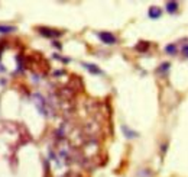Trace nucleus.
I'll return each instance as SVG.
<instances>
[{
  "instance_id": "obj_6",
  "label": "nucleus",
  "mask_w": 188,
  "mask_h": 177,
  "mask_svg": "<svg viewBox=\"0 0 188 177\" xmlns=\"http://www.w3.org/2000/svg\"><path fill=\"white\" fill-rule=\"evenodd\" d=\"M177 9H178V3H177V2H168V3H166V10H168L169 13L177 12Z\"/></svg>"
},
{
  "instance_id": "obj_7",
  "label": "nucleus",
  "mask_w": 188,
  "mask_h": 177,
  "mask_svg": "<svg viewBox=\"0 0 188 177\" xmlns=\"http://www.w3.org/2000/svg\"><path fill=\"white\" fill-rule=\"evenodd\" d=\"M148 48H149V42H146V41H140L136 45V50L139 51V52H145V51H148Z\"/></svg>"
},
{
  "instance_id": "obj_2",
  "label": "nucleus",
  "mask_w": 188,
  "mask_h": 177,
  "mask_svg": "<svg viewBox=\"0 0 188 177\" xmlns=\"http://www.w3.org/2000/svg\"><path fill=\"white\" fill-rule=\"evenodd\" d=\"M38 31H39V34L46 36V38H58L62 35V32L55 31V29H49V28H38Z\"/></svg>"
},
{
  "instance_id": "obj_9",
  "label": "nucleus",
  "mask_w": 188,
  "mask_h": 177,
  "mask_svg": "<svg viewBox=\"0 0 188 177\" xmlns=\"http://www.w3.org/2000/svg\"><path fill=\"white\" fill-rule=\"evenodd\" d=\"M122 129H123V132H124V135H126L127 138H135V136H138V134H136L135 131H130L129 128L124 127V125L122 127Z\"/></svg>"
},
{
  "instance_id": "obj_1",
  "label": "nucleus",
  "mask_w": 188,
  "mask_h": 177,
  "mask_svg": "<svg viewBox=\"0 0 188 177\" xmlns=\"http://www.w3.org/2000/svg\"><path fill=\"white\" fill-rule=\"evenodd\" d=\"M33 102H35L36 108L39 109V112L42 115H48L46 113V103H45V100H43V97L41 94H33Z\"/></svg>"
},
{
  "instance_id": "obj_10",
  "label": "nucleus",
  "mask_w": 188,
  "mask_h": 177,
  "mask_svg": "<svg viewBox=\"0 0 188 177\" xmlns=\"http://www.w3.org/2000/svg\"><path fill=\"white\" fill-rule=\"evenodd\" d=\"M165 51H166L168 54H175L177 48H175V45H174V44H169V45H166V47H165Z\"/></svg>"
},
{
  "instance_id": "obj_4",
  "label": "nucleus",
  "mask_w": 188,
  "mask_h": 177,
  "mask_svg": "<svg viewBox=\"0 0 188 177\" xmlns=\"http://www.w3.org/2000/svg\"><path fill=\"white\" fill-rule=\"evenodd\" d=\"M148 15H149L151 19H158V17H161V15H162V10L158 8V6H151L149 10H148Z\"/></svg>"
},
{
  "instance_id": "obj_5",
  "label": "nucleus",
  "mask_w": 188,
  "mask_h": 177,
  "mask_svg": "<svg viewBox=\"0 0 188 177\" xmlns=\"http://www.w3.org/2000/svg\"><path fill=\"white\" fill-rule=\"evenodd\" d=\"M82 67L87 68L88 71H90L91 74H103V71L97 67V66H94V64H90V63H82Z\"/></svg>"
},
{
  "instance_id": "obj_12",
  "label": "nucleus",
  "mask_w": 188,
  "mask_h": 177,
  "mask_svg": "<svg viewBox=\"0 0 188 177\" xmlns=\"http://www.w3.org/2000/svg\"><path fill=\"white\" fill-rule=\"evenodd\" d=\"M184 52L188 55V45H185V47H184Z\"/></svg>"
},
{
  "instance_id": "obj_13",
  "label": "nucleus",
  "mask_w": 188,
  "mask_h": 177,
  "mask_svg": "<svg viewBox=\"0 0 188 177\" xmlns=\"http://www.w3.org/2000/svg\"><path fill=\"white\" fill-rule=\"evenodd\" d=\"M0 70H1V71H4V68H3V67H1V66H0Z\"/></svg>"
},
{
  "instance_id": "obj_3",
  "label": "nucleus",
  "mask_w": 188,
  "mask_h": 177,
  "mask_svg": "<svg viewBox=\"0 0 188 177\" xmlns=\"http://www.w3.org/2000/svg\"><path fill=\"white\" fill-rule=\"evenodd\" d=\"M98 38L103 41L104 44H109V45H112V44H116L117 42V39H116V36L113 34H110V32H98Z\"/></svg>"
},
{
  "instance_id": "obj_8",
  "label": "nucleus",
  "mask_w": 188,
  "mask_h": 177,
  "mask_svg": "<svg viewBox=\"0 0 188 177\" xmlns=\"http://www.w3.org/2000/svg\"><path fill=\"white\" fill-rule=\"evenodd\" d=\"M16 28L15 26H9V25H0V34H10L13 32Z\"/></svg>"
},
{
  "instance_id": "obj_11",
  "label": "nucleus",
  "mask_w": 188,
  "mask_h": 177,
  "mask_svg": "<svg viewBox=\"0 0 188 177\" xmlns=\"http://www.w3.org/2000/svg\"><path fill=\"white\" fill-rule=\"evenodd\" d=\"M54 47H57V48H61V44H58V42H55V41H54Z\"/></svg>"
}]
</instances>
